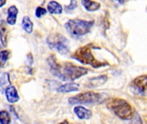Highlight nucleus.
I'll return each instance as SVG.
<instances>
[{
	"label": "nucleus",
	"instance_id": "f257e3e1",
	"mask_svg": "<svg viewBox=\"0 0 147 124\" xmlns=\"http://www.w3.org/2000/svg\"><path fill=\"white\" fill-rule=\"evenodd\" d=\"M50 72L63 81H73L88 73V69L75 66L71 63L60 64L56 61L54 56H50L47 60Z\"/></svg>",
	"mask_w": 147,
	"mask_h": 124
},
{
	"label": "nucleus",
	"instance_id": "f03ea898",
	"mask_svg": "<svg viewBox=\"0 0 147 124\" xmlns=\"http://www.w3.org/2000/svg\"><path fill=\"white\" fill-rule=\"evenodd\" d=\"M107 108L123 120H130L134 115V110L129 103L121 98L109 99L107 102Z\"/></svg>",
	"mask_w": 147,
	"mask_h": 124
},
{
	"label": "nucleus",
	"instance_id": "7ed1b4c3",
	"mask_svg": "<svg viewBox=\"0 0 147 124\" xmlns=\"http://www.w3.org/2000/svg\"><path fill=\"white\" fill-rule=\"evenodd\" d=\"M92 45H86L84 47H79L78 50H76L74 52V54L71 55V58L83 63V64H87L91 66L94 68H99L102 66H108L109 63L103 61H99L97 60L92 54L91 53V48Z\"/></svg>",
	"mask_w": 147,
	"mask_h": 124
},
{
	"label": "nucleus",
	"instance_id": "20e7f679",
	"mask_svg": "<svg viewBox=\"0 0 147 124\" xmlns=\"http://www.w3.org/2000/svg\"><path fill=\"white\" fill-rule=\"evenodd\" d=\"M94 25L93 21H84V20H69L65 24V29L70 33V35L75 38L83 36L88 34L92 26Z\"/></svg>",
	"mask_w": 147,
	"mask_h": 124
},
{
	"label": "nucleus",
	"instance_id": "39448f33",
	"mask_svg": "<svg viewBox=\"0 0 147 124\" xmlns=\"http://www.w3.org/2000/svg\"><path fill=\"white\" fill-rule=\"evenodd\" d=\"M105 94L96 93L93 91H87L84 93L78 94L69 98L68 102L70 104H91L102 103L105 99Z\"/></svg>",
	"mask_w": 147,
	"mask_h": 124
},
{
	"label": "nucleus",
	"instance_id": "423d86ee",
	"mask_svg": "<svg viewBox=\"0 0 147 124\" xmlns=\"http://www.w3.org/2000/svg\"><path fill=\"white\" fill-rule=\"evenodd\" d=\"M47 42L51 49L56 50L62 55H66L69 53L68 40L60 34L50 35L47 39Z\"/></svg>",
	"mask_w": 147,
	"mask_h": 124
},
{
	"label": "nucleus",
	"instance_id": "0eeeda50",
	"mask_svg": "<svg viewBox=\"0 0 147 124\" xmlns=\"http://www.w3.org/2000/svg\"><path fill=\"white\" fill-rule=\"evenodd\" d=\"M134 88L140 93H143L147 91V75H143L136 78L132 83Z\"/></svg>",
	"mask_w": 147,
	"mask_h": 124
},
{
	"label": "nucleus",
	"instance_id": "6e6552de",
	"mask_svg": "<svg viewBox=\"0 0 147 124\" xmlns=\"http://www.w3.org/2000/svg\"><path fill=\"white\" fill-rule=\"evenodd\" d=\"M5 96L9 103L14 104L16 103L19 100V96L17 93V91L13 85H9L5 89Z\"/></svg>",
	"mask_w": 147,
	"mask_h": 124
},
{
	"label": "nucleus",
	"instance_id": "1a4fd4ad",
	"mask_svg": "<svg viewBox=\"0 0 147 124\" xmlns=\"http://www.w3.org/2000/svg\"><path fill=\"white\" fill-rule=\"evenodd\" d=\"M74 113L79 119H90L92 117V112L83 106H76L74 108Z\"/></svg>",
	"mask_w": 147,
	"mask_h": 124
},
{
	"label": "nucleus",
	"instance_id": "9d476101",
	"mask_svg": "<svg viewBox=\"0 0 147 124\" xmlns=\"http://www.w3.org/2000/svg\"><path fill=\"white\" fill-rule=\"evenodd\" d=\"M18 14V9L15 5L9 7L7 11V19L6 22L9 25H15L16 22V16Z\"/></svg>",
	"mask_w": 147,
	"mask_h": 124
},
{
	"label": "nucleus",
	"instance_id": "9b49d317",
	"mask_svg": "<svg viewBox=\"0 0 147 124\" xmlns=\"http://www.w3.org/2000/svg\"><path fill=\"white\" fill-rule=\"evenodd\" d=\"M7 35H8L7 22L4 20H0V41L3 47L7 46Z\"/></svg>",
	"mask_w": 147,
	"mask_h": 124
},
{
	"label": "nucleus",
	"instance_id": "f8f14e48",
	"mask_svg": "<svg viewBox=\"0 0 147 124\" xmlns=\"http://www.w3.org/2000/svg\"><path fill=\"white\" fill-rule=\"evenodd\" d=\"M79 89V85L76 84V83H66L62 85H60L57 91L59 92H64V93H67V92H71V91H77Z\"/></svg>",
	"mask_w": 147,
	"mask_h": 124
},
{
	"label": "nucleus",
	"instance_id": "ddd939ff",
	"mask_svg": "<svg viewBox=\"0 0 147 124\" xmlns=\"http://www.w3.org/2000/svg\"><path fill=\"white\" fill-rule=\"evenodd\" d=\"M47 10L50 14H56L59 15L63 11L62 6L56 1H51L47 4Z\"/></svg>",
	"mask_w": 147,
	"mask_h": 124
},
{
	"label": "nucleus",
	"instance_id": "4468645a",
	"mask_svg": "<svg viewBox=\"0 0 147 124\" xmlns=\"http://www.w3.org/2000/svg\"><path fill=\"white\" fill-rule=\"evenodd\" d=\"M82 4L88 11H96L100 9L101 4L92 0H82Z\"/></svg>",
	"mask_w": 147,
	"mask_h": 124
},
{
	"label": "nucleus",
	"instance_id": "2eb2a0df",
	"mask_svg": "<svg viewBox=\"0 0 147 124\" xmlns=\"http://www.w3.org/2000/svg\"><path fill=\"white\" fill-rule=\"evenodd\" d=\"M107 79H108V78H107L106 75H102V76H98V77L90 79L89 80L88 86L89 87H96V86H99V85L104 84L107 81Z\"/></svg>",
	"mask_w": 147,
	"mask_h": 124
},
{
	"label": "nucleus",
	"instance_id": "dca6fc26",
	"mask_svg": "<svg viewBox=\"0 0 147 124\" xmlns=\"http://www.w3.org/2000/svg\"><path fill=\"white\" fill-rule=\"evenodd\" d=\"M22 28L28 33V34H31L33 31V28H34V23L32 22V21L30 20V18L28 16H24L22 18Z\"/></svg>",
	"mask_w": 147,
	"mask_h": 124
},
{
	"label": "nucleus",
	"instance_id": "f3484780",
	"mask_svg": "<svg viewBox=\"0 0 147 124\" xmlns=\"http://www.w3.org/2000/svg\"><path fill=\"white\" fill-rule=\"evenodd\" d=\"M10 123V116L6 110L0 111V123L9 124Z\"/></svg>",
	"mask_w": 147,
	"mask_h": 124
},
{
	"label": "nucleus",
	"instance_id": "a211bd4d",
	"mask_svg": "<svg viewBox=\"0 0 147 124\" xmlns=\"http://www.w3.org/2000/svg\"><path fill=\"white\" fill-rule=\"evenodd\" d=\"M9 84V75L8 73H3V75L1 76V79H0V85L1 87H4L6 86L7 85Z\"/></svg>",
	"mask_w": 147,
	"mask_h": 124
},
{
	"label": "nucleus",
	"instance_id": "6ab92c4d",
	"mask_svg": "<svg viewBox=\"0 0 147 124\" xmlns=\"http://www.w3.org/2000/svg\"><path fill=\"white\" fill-rule=\"evenodd\" d=\"M9 57V51L8 50H3L0 52V60L4 63Z\"/></svg>",
	"mask_w": 147,
	"mask_h": 124
},
{
	"label": "nucleus",
	"instance_id": "aec40b11",
	"mask_svg": "<svg viewBox=\"0 0 147 124\" xmlns=\"http://www.w3.org/2000/svg\"><path fill=\"white\" fill-rule=\"evenodd\" d=\"M46 14H47V9H44L42 7H37L36 8V9H35V16L38 18L41 17L42 16H44Z\"/></svg>",
	"mask_w": 147,
	"mask_h": 124
},
{
	"label": "nucleus",
	"instance_id": "412c9836",
	"mask_svg": "<svg viewBox=\"0 0 147 124\" xmlns=\"http://www.w3.org/2000/svg\"><path fill=\"white\" fill-rule=\"evenodd\" d=\"M77 5H78L77 0H71V3H70V5L66 6L65 10H66L67 12H70V11L73 10L74 9H76Z\"/></svg>",
	"mask_w": 147,
	"mask_h": 124
},
{
	"label": "nucleus",
	"instance_id": "4be33fe9",
	"mask_svg": "<svg viewBox=\"0 0 147 124\" xmlns=\"http://www.w3.org/2000/svg\"><path fill=\"white\" fill-rule=\"evenodd\" d=\"M6 3V0H0V8L3 7Z\"/></svg>",
	"mask_w": 147,
	"mask_h": 124
},
{
	"label": "nucleus",
	"instance_id": "5701e85b",
	"mask_svg": "<svg viewBox=\"0 0 147 124\" xmlns=\"http://www.w3.org/2000/svg\"><path fill=\"white\" fill-rule=\"evenodd\" d=\"M117 1H118V2H119L120 3H124V2H125L126 0H117Z\"/></svg>",
	"mask_w": 147,
	"mask_h": 124
}]
</instances>
